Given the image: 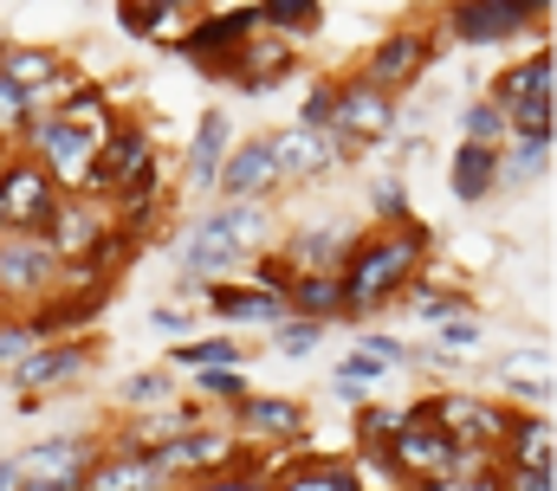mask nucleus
<instances>
[{"label": "nucleus", "mask_w": 557, "mask_h": 491, "mask_svg": "<svg viewBox=\"0 0 557 491\" xmlns=\"http://www.w3.org/2000/svg\"><path fill=\"white\" fill-rule=\"evenodd\" d=\"M434 252V227L403 221V227H376L370 240L350 246V259L337 265V291H344V317H370L383 304H396L409 291V278H421Z\"/></svg>", "instance_id": "obj_1"}, {"label": "nucleus", "mask_w": 557, "mask_h": 491, "mask_svg": "<svg viewBox=\"0 0 557 491\" xmlns=\"http://www.w3.org/2000/svg\"><path fill=\"white\" fill-rule=\"evenodd\" d=\"M0 207H7V234H46L59 207V181L26 149H0Z\"/></svg>", "instance_id": "obj_2"}, {"label": "nucleus", "mask_w": 557, "mask_h": 491, "mask_svg": "<svg viewBox=\"0 0 557 491\" xmlns=\"http://www.w3.org/2000/svg\"><path fill=\"white\" fill-rule=\"evenodd\" d=\"M253 33H260L253 0H240V7H201V20H195L188 33H175V52H182L188 65H201V72L221 78V65H227Z\"/></svg>", "instance_id": "obj_3"}, {"label": "nucleus", "mask_w": 557, "mask_h": 491, "mask_svg": "<svg viewBox=\"0 0 557 491\" xmlns=\"http://www.w3.org/2000/svg\"><path fill=\"white\" fill-rule=\"evenodd\" d=\"M324 129L344 142V155H357V149H370V142H383L396 129V98L376 91L370 78H337V98H331V123Z\"/></svg>", "instance_id": "obj_4"}, {"label": "nucleus", "mask_w": 557, "mask_h": 491, "mask_svg": "<svg viewBox=\"0 0 557 491\" xmlns=\"http://www.w3.org/2000/svg\"><path fill=\"white\" fill-rule=\"evenodd\" d=\"M65 278L59 252L39 234H0V304H39Z\"/></svg>", "instance_id": "obj_5"}, {"label": "nucleus", "mask_w": 557, "mask_h": 491, "mask_svg": "<svg viewBox=\"0 0 557 491\" xmlns=\"http://www.w3.org/2000/svg\"><path fill=\"white\" fill-rule=\"evenodd\" d=\"M421 407H428V420H434L454 446H480V453H493V446H499V433H506V420H512V407H506V401L460 394V388H441V394H428Z\"/></svg>", "instance_id": "obj_6"}, {"label": "nucleus", "mask_w": 557, "mask_h": 491, "mask_svg": "<svg viewBox=\"0 0 557 491\" xmlns=\"http://www.w3.org/2000/svg\"><path fill=\"white\" fill-rule=\"evenodd\" d=\"M175 479H182V473H175L169 440H156V446H111V440H104V453H98L85 491H169Z\"/></svg>", "instance_id": "obj_7"}, {"label": "nucleus", "mask_w": 557, "mask_h": 491, "mask_svg": "<svg viewBox=\"0 0 557 491\" xmlns=\"http://www.w3.org/2000/svg\"><path fill=\"white\" fill-rule=\"evenodd\" d=\"M428 65H434V33H421V26H389V33L370 46V59H363L357 78H370L376 91L403 98L416 78H428Z\"/></svg>", "instance_id": "obj_8"}, {"label": "nucleus", "mask_w": 557, "mask_h": 491, "mask_svg": "<svg viewBox=\"0 0 557 491\" xmlns=\"http://www.w3.org/2000/svg\"><path fill=\"white\" fill-rule=\"evenodd\" d=\"M98 453H104V440H91V433H59V440H33V446L13 459V473H20L26 486H85L91 466H98Z\"/></svg>", "instance_id": "obj_9"}, {"label": "nucleus", "mask_w": 557, "mask_h": 491, "mask_svg": "<svg viewBox=\"0 0 557 491\" xmlns=\"http://www.w3.org/2000/svg\"><path fill=\"white\" fill-rule=\"evenodd\" d=\"M91 363H98V343H91V337H52V343H33L20 363L7 368V381H13V388H26V401H39L46 388L78 381Z\"/></svg>", "instance_id": "obj_10"}, {"label": "nucleus", "mask_w": 557, "mask_h": 491, "mask_svg": "<svg viewBox=\"0 0 557 491\" xmlns=\"http://www.w3.org/2000/svg\"><path fill=\"white\" fill-rule=\"evenodd\" d=\"M305 427H311V414L292 394H240L234 401V440L240 446L247 440H260V446H298Z\"/></svg>", "instance_id": "obj_11"}, {"label": "nucleus", "mask_w": 557, "mask_h": 491, "mask_svg": "<svg viewBox=\"0 0 557 491\" xmlns=\"http://www.w3.org/2000/svg\"><path fill=\"white\" fill-rule=\"evenodd\" d=\"M267 149H273L278 188H285V181H318V175H331V168L344 162V142H337L331 129H305V123L267 136Z\"/></svg>", "instance_id": "obj_12"}, {"label": "nucleus", "mask_w": 557, "mask_h": 491, "mask_svg": "<svg viewBox=\"0 0 557 491\" xmlns=\"http://www.w3.org/2000/svg\"><path fill=\"white\" fill-rule=\"evenodd\" d=\"M111 227V207L98 201V194H59V207H52V221H46V234L39 240L59 252V265L72 272L85 252H91V240Z\"/></svg>", "instance_id": "obj_13"}, {"label": "nucleus", "mask_w": 557, "mask_h": 491, "mask_svg": "<svg viewBox=\"0 0 557 491\" xmlns=\"http://www.w3.org/2000/svg\"><path fill=\"white\" fill-rule=\"evenodd\" d=\"M273 188H278V168H273L267 136L234 142V149L221 155V168H214V194H221V201H267Z\"/></svg>", "instance_id": "obj_14"}, {"label": "nucleus", "mask_w": 557, "mask_h": 491, "mask_svg": "<svg viewBox=\"0 0 557 491\" xmlns=\"http://www.w3.org/2000/svg\"><path fill=\"white\" fill-rule=\"evenodd\" d=\"M447 39H460V46H506V39H519V33H532L512 7H499V0H447Z\"/></svg>", "instance_id": "obj_15"}, {"label": "nucleus", "mask_w": 557, "mask_h": 491, "mask_svg": "<svg viewBox=\"0 0 557 491\" xmlns=\"http://www.w3.org/2000/svg\"><path fill=\"white\" fill-rule=\"evenodd\" d=\"M486 98H493L499 111H525V104H557V65H552V46L539 39V52H532L525 65L499 72Z\"/></svg>", "instance_id": "obj_16"}, {"label": "nucleus", "mask_w": 557, "mask_h": 491, "mask_svg": "<svg viewBox=\"0 0 557 491\" xmlns=\"http://www.w3.org/2000/svg\"><path fill=\"white\" fill-rule=\"evenodd\" d=\"M552 453H557L552 407H539V414L512 407V420H506V433H499L493 459H499V466H552Z\"/></svg>", "instance_id": "obj_17"}, {"label": "nucleus", "mask_w": 557, "mask_h": 491, "mask_svg": "<svg viewBox=\"0 0 557 491\" xmlns=\"http://www.w3.org/2000/svg\"><path fill=\"white\" fill-rule=\"evenodd\" d=\"M201 227H214L234 252L260 259V246L273 240V207H267V201H214V207L201 214Z\"/></svg>", "instance_id": "obj_18"}, {"label": "nucleus", "mask_w": 557, "mask_h": 491, "mask_svg": "<svg viewBox=\"0 0 557 491\" xmlns=\"http://www.w3.org/2000/svg\"><path fill=\"white\" fill-rule=\"evenodd\" d=\"M169 453H175V473H188V479H201V473H221V466L247 459V446H240L227 427H188V433H175V440H169Z\"/></svg>", "instance_id": "obj_19"}, {"label": "nucleus", "mask_w": 557, "mask_h": 491, "mask_svg": "<svg viewBox=\"0 0 557 491\" xmlns=\"http://www.w3.org/2000/svg\"><path fill=\"white\" fill-rule=\"evenodd\" d=\"M143 155H156V149H149V129H143V123H117V129L104 136L98 162H91V181H85V194H98V201H104V194H111V188H117V181H124V175L143 162Z\"/></svg>", "instance_id": "obj_20"}, {"label": "nucleus", "mask_w": 557, "mask_h": 491, "mask_svg": "<svg viewBox=\"0 0 557 491\" xmlns=\"http://www.w3.org/2000/svg\"><path fill=\"white\" fill-rule=\"evenodd\" d=\"M350 246H357L350 227H298V234L278 240V259H285L292 272H337V265L350 259Z\"/></svg>", "instance_id": "obj_21"}, {"label": "nucleus", "mask_w": 557, "mask_h": 491, "mask_svg": "<svg viewBox=\"0 0 557 491\" xmlns=\"http://www.w3.org/2000/svg\"><path fill=\"white\" fill-rule=\"evenodd\" d=\"M201 298H208V311L227 317V324H285V317H292V311H285V291H260V285H208Z\"/></svg>", "instance_id": "obj_22"}, {"label": "nucleus", "mask_w": 557, "mask_h": 491, "mask_svg": "<svg viewBox=\"0 0 557 491\" xmlns=\"http://www.w3.org/2000/svg\"><path fill=\"white\" fill-rule=\"evenodd\" d=\"M234 149V123L227 111H208V117L195 123V142H188V194H214V168H221V155Z\"/></svg>", "instance_id": "obj_23"}, {"label": "nucleus", "mask_w": 557, "mask_h": 491, "mask_svg": "<svg viewBox=\"0 0 557 491\" xmlns=\"http://www.w3.org/2000/svg\"><path fill=\"white\" fill-rule=\"evenodd\" d=\"M447 188H454V201H486L493 188H499V149H486V142H460L454 149V162H447Z\"/></svg>", "instance_id": "obj_24"}, {"label": "nucleus", "mask_w": 557, "mask_h": 491, "mask_svg": "<svg viewBox=\"0 0 557 491\" xmlns=\"http://www.w3.org/2000/svg\"><path fill=\"white\" fill-rule=\"evenodd\" d=\"M285 311H292V317H311V324H337V317H344L337 272H292V278H285Z\"/></svg>", "instance_id": "obj_25"}, {"label": "nucleus", "mask_w": 557, "mask_h": 491, "mask_svg": "<svg viewBox=\"0 0 557 491\" xmlns=\"http://www.w3.org/2000/svg\"><path fill=\"white\" fill-rule=\"evenodd\" d=\"M0 72H7V78H13V85H20V91L33 98V91L59 85V78H65L72 65H65V59H59L52 46H7V39H0Z\"/></svg>", "instance_id": "obj_26"}, {"label": "nucleus", "mask_w": 557, "mask_h": 491, "mask_svg": "<svg viewBox=\"0 0 557 491\" xmlns=\"http://www.w3.org/2000/svg\"><path fill=\"white\" fill-rule=\"evenodd\" d=\"M253 13H260V26L278 33L285 46H298V39H311L324 26V0H253Z\"/></svg>", "instance_id": "obj_27"}, {"label": "nucleus", "mask_w": 557, "mask_h": 491, "mask_svg": "<svg viewBox=\"0 0 557 491\" xmlns=\"http://www.w3.org/2000/svg\"><path fill=\"white\" fill-rule=\"evenodd\" d=\"M552 175V142H539V136H506L499 142V188H532V181H545Z\"/></svg>", "instance_id": "obj_28"}, {"label": "nucleus", "mask_w": 557, "mask_h": 491, "mask_svg": "<svg viewBox=\"0 0 557 491\" xmlns=\"http://www.w3.org/2000/svg\"><path fill=\"white\" fill-rule=\"evenodd\" d=\"M403 304L421 311L428 324H447V317H467V311H473V298H467V291H454V285H428V278H409Z\"/></svg>", "instance_id": "obj_29"}, {"label": "nucleus", "mask_w": 557, "mask_h": 491, "mask_svg": "<svg viewBox=\"0 0 557 491\" xmlns=\"http://www.w3.org/2000/svg\"><path fill=\"white\" fill-rule=\"evenodd\" d=\"M273 491H363V479L350 466H331V459H305L298 473L273 479Z\"/></svg>", "instance_id": "obj_30"}, {"label": "nucleus", "mask_w": 557, "mask_h": 491, "mask_svg": "<svg viewBox=\"0 0 557 491\" xmlns=\"http://www.w3.org/2000/svg\"><path fill=\"white\" fill-rule=\"evenodd\" d=\"M175 368H240V337H195V343H175L169 350Z\"/></svg>", "instance_id": "obj_31"}, {"label": "nucleus", "mask_w": 557, "mask_h": 491, "mask_svg": "<svg viewBox=\"0 0 557 491\" xmlns=\"http://www.w3.org/2000/svg\"><path fill=\"white\" fill-rule=\"evenodd\" d=\"M188 491H273V473L247 453V459H234V466H221V473L188 479Z\"/></svg>", "instance_id": "obj_32"}, {"label": "nucleus", "mask_w": 557, "mask_h": 491, "mask_svg": "<svg viewBox=\"0 0 557 491\" xmlns=\"http://www.w3.org/2000/svg\"><path fill=\"white\" fill-rule=\"evenodd\" d=\"M175 394H182V388H175V375H169V368H143V375H131V381H117V401H124V407H162V401H175Z\"/></svg>", "instance_id": "obj_33"}, {"label": "nucleus", "mask_w": 557, "mask_h": 491, "mask_svg": "<svg viewBox=\"0 0 557 491\" xmlns=\"http://www.w3.org/2000/svg\"><path fill=\"white\" fill-rule=\"evenodd\" d=\"M396 433H403V407H383V401H363V407H357V440H363V453H383Z\"/></svg>", "instance_id": "obj_34"}, {"label": "nucleus", "mask_w": 557, "mask_h": 491, "mask_svg": "<svg viewBox=\"0 0 557 491\" xmlns=\"http://www.w3.org/2000/svg\"><path fill=\"white\" fill-rule=\"evenodd\" d=\"M460 142H486V149H499V142H506V111H499L493 98H473V104L460 111Z\"/></svg>", "instance_id": "obj_35"}, {"label": "nucleus", "mask_w": 557, "mask_h": 491, "mask_svg": "<svg viewBox=\"0 0 557 491\" xmlns=\"http://www.w3.org/2000/svg\"><path fill=\"white\" fill-rule=\"evenodd\" d=\"M240 394H253L240 368H201V375H195V401H201V407H234Z\"/></svg>", "instance_id": "obj_36"}, {"label": "nucleus", "mask_w": 557, "mask_h": 491, "mask_svg": "<svg viewBox=\"0 0 557 491\" xmlns=\"http://www.w3.org/2000/svg\"><path fill=\"white\" fill-rule=\"evenodd\" d=\"M370 214H376V227H403V221H416V214H409V188H403V175L370 181Z\"/></svg>", "instance_id": "obj_37"}, {"label": "nucleus", "mask_w": 557, "mask_h": 491, "mask_svg": "<svg viewBox=\"0 0 557 491\" xmlns=\"http://www.w3.org/2000/svg\"><path fill=\"white\" fill-rule=\"evenodd\" d=\"M117 26H124L131 39H156L162 26H175V13H169L162 0H117Z\"/></svg>", "instance_id": "obj_38"}, {"label": "nucleus", "mask_w": 557, "mask_h": 491, "mask_svg": "<svg viewBox=\"0 0 557 491\" xmlns=\"http://www.w3.org/2000/svg\"><path fill=\"white\" fill-rule=\"evenodd\" d=\"M26 123H33V98H26V91L0 72V149H13Z\"/></svg>", "instance_id": "obj_39"}, {"label": "nucleus", "mask_w": 557, "mask_h": 491, "mask_svg": "<svg viewBox=\"0 0 557 491\" xmlns=\"http://www.w3.org/2000/svg\"><path fill=\"white\" fill-rule=\"evenodd\" d=\"M318 343H324V324H311V317H285V324H273L278 356H311Z\"/></svg>", "instance_id": "obj_40"}, {"label": "nucleus", "mask_w": 557, "mask_h": 491, "mask_svg": "<svg viewBox=\"0 0 557 491\" xmlns=\"http://www.w3.org/2000/svg\"><path fill=\"white\" fill-rule=\"evenodd\" d=\"M434 330H441L434 350H447V356H473V350L486 343V324H480L473 311H467V317H447V324H434Z\"/></svg>", "instance_id": "obj_41"}, {"label": "nucleus", "mask_w": 557, "mask_h": 491, "mask_svg": "<svg viewBox=\"0 0 557 491\" xmlns=\"http://www.w3.org/2000/svg\"><path fill=\"white\" fill-rule=\"evenodd\" d=\"M357 350H363V356H376L383 368H409V363H416V350H409V343H396V337H383V330L357 337Z\"/></svg>", "instance_id": "obj_42"}, {"label": "nucleus", "mask_w": 557, "mask_h": 491, "mask_svg": "<svg viewBox=\"0 0 557 491\" xmlns=\"http://www.w3.org/2000/svg\"><path fill=\"white\" fill-rule=\"evenodd\" d=\"M331 98H337V78H318V85L305 91V104H298V123H305V129H324V123H331Z\"/></svg>", "instance_id": "obj_43"}, {"label": "nucleus", "mask_w": 557, "mask_h": 491, "mask_svg": "<svg viewBox=\"0 0 557 491\" xmlns=\"http://www.w3.org/2000/svg\"><path fill=\"white\" fill-rule=\"evenodd\" d=\"M337 375H350V381H363V388H370V381L383 388V363H376V356H363V350H357V356H344V368H337Z\"/></svg>", "instance_id": "obj_44"}, {"label": "nucleus", "mask_w": 557, "mask_h": 491, "mask_svg": "<svg viewBox=\"0 0 557 491\" xmlns=\"http://www.w3.org/2000/svg\"><path fill=\"white\" fill-rule=\"evenodd\" d=\"M149 324H156V330H169V337H188V311H182V304H156V311H149Z\"/></svg>", "instance_id": "obj_45"}, {"label": "nucleus", "mask_w": 557, "mask_h": 491, "mask_svg": "<svg viewBox=\"0 0 557 491\" xmlns=\"http://www.w3.org/2000/svg\"><path fill=\"white\" fill-rule=\"evenodd\" d=\"M331 394H337L344 407H363V401H370V388H363V381H350V375H337V381H331Z\"/></svg>", "instance_id": "obj_46"}, {"label": "nucleus", "mask_w": 557, "mask_h": 491, "mask_svg": "<svg viewBox=\"0 0 557 491\" xmlns=\"http://www.w3.org/2000/svg\"><path fill=\"white\" fill-rule=\"evenodd\" d=\"M499 7H512V13H519L525 26H539V20L552 13V0H499Z\"/></svg>", "instance_id": "obj_47"}, {"label": "nucleus", "mask_w": 557, "mask_h": 491, "mask_svg": "<svg viewBox=\"0 0 557 491\" xmlns=\"http://www.w3.org/2000/svg\"><path fill=\"white\" fill-rule=\"evenodd\" d=\"M0 491H39V486H26V479L13 473V459H0Z\"/></svg>", "instance_id": "obj_48"}, {"label": "nucleus", "mask_w": 557, "mask_h": 491, "mask_svg": "<svg viewBox=\"0 0 557 491\" xmlns=\"http://www.w3.org/2000/svg\"><path fill=\"white\" fill-rule=\"evenodd\" d=\"M169 13H201V0H162Z\"/></svg>", "instance_id": "obj_49"}, {"label": "nucleus", "mask_w": 557, "mask_h": 491, "mask_svg": "<svg viewBox=\"0 0 557 491\" xmlns=\"http://www.w3.org/2000/svg\"><path fill=\"white\" fill-rule=\"evenodd\" d=\"M39 491H85V486H39Z\"/></svg>", "instance_id": "obj_50"}, {"label": "nucleus", "mask_w": 557, "mask_h": 491, "mask_svg": "<svg viewBox=\"0 0 557 491\" xmlns=\"http://www.w3.org/2000/svg\"><path fill=\"white\" fill-rule=\"evenodd\" d=\"M201 7H221V0H201ZM227 7H240V0H227Z\"/></svg>", "instance_id": "obj_51"}, {"label": "nucleus", "mask_w": 557, "mask_h": 491, "mask_svg": "<svg viewBox=\"0 0 557 491\" xmlns=\"http://www.w3.org/2000/svg\"><path fill=\"white\" fill-rule=\"evenodd\" d=\"M0 234H7V207H0Z\"/></svg>", "instance_id": "obj_52"}]
</instances>
